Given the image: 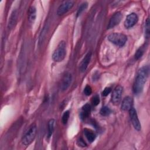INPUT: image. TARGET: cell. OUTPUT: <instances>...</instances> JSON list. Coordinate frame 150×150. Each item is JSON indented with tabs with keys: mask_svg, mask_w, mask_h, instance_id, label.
Instances as JSON below:
<instances>
[{
	"mask_svg": "<svg viewBox=\"0 0 150 150\" xmlns=\"http://www.w3.org/2000/svg\"><path fill=\"white\" fill-rule=\"evenodd\" d=\"M149 69L148 66L142 67L138 71L133 85V91L135 94H138L142 92L149 75Z\"/></svg>",
	"mask_w": 150,
	"mask_h": 150,
	"instance_id": "1",
	"label": "cell"
},
{
	"mask_svg": "<svg viewBox=\"0 0 150 150\" xmlns=\"http://www.w3.org/2000/svg\"><path fill=\"white\" fill-rule=\"evenodd\" d=\"M66 54V44L64 41H61L58 44L56 49L54 50L52 59L54 62H59L62 61Z\"/></svg>",
	"mask_w": 150,
	"mask_h": 150,
	"instance_id": "2",
	"label": "cell"
},
{
	"mask_svg": "<svg viewBox=\"0 0 150 150\" xmlns=\"http://www.w3.org/2000/svg\"><path fill=\"white\" fill-rule=\"evenodd\" d=\"M37 131L35 123L32 124L22 138V142L25 146L29 145L35 139Z\"/></svg>",
	"mask_w": 150,
	"mask_h": 150,
	"instance_id": "3",
	"label": "cell"
},
{
	"mask_svg": "<svg viewBox=\"0 0 150 150\" xmlns=\"http://www.w3.org/2000/svg\"><path fill=\"white\" fill-rule=\"evenodd\" d=\"M107 38L109 41L119 47H122L127 40V36L120 33H112Z\"/></svg>",
	"mask_w": 150,
	"mask_h": 150,
	"instance_id": "4",
	"label": "cell"
},
{
	"mask_svg": "<svg viewBox=\"0 0 150 150\" xmlns=\"http://www.w3.org/2000/svg\"><path fill=\"white\" fill-rule=\"evenodd\" d=\"M123 88L120 85L117 86L114 89L111 95V101L114 104H118L121 98Z\"/></svg>",
	"mask_w": 150,
	"mask_h": 150,
	"instance_id": "5",
	"label": "cell"
},
{
	"mask_svg": "<svg viewBox=\"0 0 150 150\" xmlns=\"http://www.w3.org/2000/svg\"><path fill=\"white\" fill-rule=\"evenodd\" d=\"M129 112L130 119H131V122L132 124L133 127L137 131H139L141 128V124L139 122V119L138 118V115H137V113L136 110H135L134 108L132 107L129 110Z\"/></svg>",
	"mask_w": 150,
	"mask_h": 150,
	"instance_id": "6",
	"label": "cell"
},
{
	"mask_svg": "<svg viewBox=\"0 0 150 150\" xmlns=\"http://www.w3.org/2000/svg\"><path fill=\"white\" fill-rule=\"evenodd\" d=\"M74 5V1H67L62 3L58 8L57 11V14L59 16L62 15L69 11Z\"/></svg>",
	"mask_w": 150,
	"mask_h": 150,
	"instance_id": "7",
	"label": "cell"
},
{
	"mask_svg": "<svg viewBox=\"0 0 150 150\" xmlns=\"http://www.w3.org/2000/svg\"><path fill=\"white\" fill-rule=\"evenodd\" d=\"M122 18V15L120 12H117L115 13H114L110 19V21L107 26V29H111L114 26H115L116 25H118Z\"/></svg>",
	"mask_w": 150,
	"mask_h": 150,
	"instance_id": "8",
	"label": "cell"
},
{
	"mask_svg": "<svg viewBox=\"0 0 150 150\" xmlns=\"http://www.w3.org/2000/svg\"><path fill=\"white\" fill-rule=\"evenodd\" d=\"M138 19V16L135 13H131L129 14L124 22V26L126 28H130L134 26L137 22Z\"/></svg>",
	"mask_w": 150,
	"mask_h": 150,
	"instance_id": "9",
	"label": "cell"
},
{
	"mask_svg": "<svg viewBox=\"0 0 150 150\" xmlns=\"http://www.w3.org/2000/svg\"><path fill=\"white\" fill-rule=\"evenodd\" d=\"M71 80L72 76L71 73H70L69 72H66L64 74L62 79V82L60 84V88L62 91H65L69 88L71 84Z\"/></svg>",
	"mask_w": 150,
	"mask_h": 150,
	"instance_id": "10",
	"label": "cell"
},
{
	"mask_svg": "<svg viewBox=\"0 0 150 150\" xmlns=\"http://www.w3.org/2000/svg\"><path fill=\"white\" fill-rule=\"evenodd\" d=\"M91 57V52H88L84 57L83 60H81L80 64V70L81 72H84L88 65V63H90V59Z\"/></svg>",
	"mask_w": 150,
	"mask_h": 150,
	"instance_id": "11",
	"label": "cell"
},
{
	"mask_svg": "<svg viewBox=\"0 0 150 150\" xmlns=\"http://www.w3.org/2000/svg\"><path fill=\"white\" fill-rule=\"evenodd\" d=\"M133 105V100L131 97L127 96L125 97L121 103V110L123 111H129Z\"/></svg>",
	"mask_w": 150,
	"mask_h": 150,
	"instance_id": "12",
	"label": "cell"
},
{
	"mask_svg": "<svg viewBox=\"0 0 150 150\" xmlns=\"http://www.w3.org/2000/svg\"><path fill=\"white\" fill-rule=\"evenodd\" d=\"M91 107L88 104H86L82 107L81 111L80 113V116L82 119H85L87 118L90 113Z\"/></svg>",
	"mask_w": 150,
	"mask_h": 150,
	"instance_id": "13",
	"label": "cell"
},
{
	"mask_svg": "<svg viewBox=\"0 0 150 150\" xmlns=\"http://www.w3.org/2000/svg\"><path fill=\"white\" fill-rule=\"evenodd\" d=\"M84 134L89 142H92L95 140L96 135L92 130L88 128H85L84 129Z\"/></svg>",
	"mask_w": 150,
	"mask_h": 150,
	"instance_id": "14",
	"label": "cell"
},
{
	"mask_svg": "<svg viewBox=\"0 0 150 150\" xmlns=\"http://www.w3.org/2000/svg\"><path fill=\"white\" fill-rule=\"evenodd\" d=\"M36 16V8L32 6L29 8L28 11V21L29 23H32L34 22Z\"/></svg>",
	"mask_w": 150,
	"mask_h": 150,
	"instance_id": "15",
	"label": "cell"
},
{
	"mask_svg": "<svg viewBox=\"0 0 150 150\" xmlns=\"http://www.w3.org/2000/svg\"><path fill=\"white\" fill-rule=\"evenodd\" d=\"M17 16H18L17 11L15 10L11 13V15L10 18H9V23H8V27L10 29H12V28H13L15 26V25L16 24V21H17Z\"/></svg>",
	"mask_w": 150,
	"mask_h": 150,
	"instance_id": "16",
	"label": "cell"
},
{
	"mask_svg": "<svg viewBox=\"0 0 150 150\" xmlns=\"http://www.w3.org/2000/svg\"><path fill=\"white\" fill-rule=\"evenodd\" d=\"M54 123L55 120L54 119H50L48 122V133H47V137L50 138L54 131Z\"/></svg>",
	"mask_w": 150,
	"mask_h": 150,
	"instance_id": "17",
	"label": "cell"
},
{
	"mask_svg": "<svg viewBox=\"0 0 150 150\" xmlns=\"http://www.w3.org/2000/svg\"><path fill=\"white\" fill-rule=\"evenodd\" d=\"M111 111L110 110V108L107 106H104L103 107L101 110H100V114L101 115L103 116H107L110 113H111Z\"/></svg>",
	"mask_w": 150,
	"mask_h": 150,
	"instance_id": "18",
	"label": "cell"
},
{
	"mask_svg": "<svg viewBox=\"0 0 150 150\" xmlns=\"http://www.w3.org/2000/svg\"><path fill=\"white\" fill-rule=\"evenodd\" d=\"M87 5H88V4L86 2H83L81 4V5L78 8V10H77V16H79V15H80L81 13L84 11H85V9L87 7Z\"/></svg>",
	"mask_w": 150,
	"mask_h": 150,
	"instance_id": "19",
	"label": "cell"
},
{
	"mask_svg": "<svg viewBox=\"0 0 150 150\" xmlns=\"http://www.w3.org/2000/svg\"><path fill=\"white\" fill-rule=\"evenodd\" d=\"M149 19L148 18L145 23V34L146 38H148L149 36Z\"/></svg>",
	"mask_w": 150,
	"mask_h": 150,
	"instance_id": "20",
	"label": "cell"
},
{
	"mask_svg": "<svg viewBox=\"0 0 150 150\" xmlns=\"http://www.w3.org/2000/svg\"><path fill=\"white\" fill-rule=\"evenodd\" d=\"M144 47H140L136 52L135 54V59L138 60L139 59H140L142 55L144 54Z\"/></svg>",
	"mask_w": 150,
	"mask_h": 150,
	"instance_id": "21",
	"label": "cell"
},
{
	"mask_svg": "<svg viewBox=\"0 0 150 150\" xmlns=\"http://www.w3.org/2000/svg\"><path fill=\"white\" fill-rule=\"evenodd\" d=\"M69 116H70V112H69V111H66L63 115H62V122L64 124H66L67 121H68V120L69 118Z\"/></svg>",
	"mask_w": 150,
	"mask_h": 150,
	"instance_id": "22",
	"label": "cell"
},
{
	"mask_svg": "<svg viewBox=\"0 0 150 150\" xmlns=\"http://www.w3.org/2000/svg\"><path fill=\"white\" fill-rule=\"evenodd\" d=\"M92 104L94 106H96L99 103H100V98L99 96L98 95H95L94 96H93V97L92 98V100H91Z\"/></svg>",
	"mask_w": 150,
	"mask_h": 150,
	"instance_id": "23",
	"label": "cell"
},
{
	"mask_svg": "<svg viewBox=\"0 0 150 150\" xmlns=\"http://www.w3.org/2000/svg\"><path fill=\"white\" fill-rule=\"evenodd\" d=\"M92 93V89H91V87L88 86V85H87L86 86V87H84V93L85 95L86 96H90Z\"/></svg>",
	"mask_w": 150,
	"mask_h": 150,
	"instance_id": "24",
	"label": "cell"
},
{
	"mask_svg": "<svg viewBox=\"0 0 150 150\" xmlns=\"http://www.w3.org/2000/svg\"><path fill=\"white\" fill-rule=\"evenodd\" d=\"M111 91V88H110V87H105L104 88V90H103V91L102 92V95L103 96H108L110 93Z\"/></svg>",
	"mask_w": 150,
	"mask_h": 150,
	"instance_id": "25",
	"label": "cell"
},
{
	"mask_svg": "<svg viewBox=\"0 0 150 150\" xmlns=\"http://www.w3.org/2000/svg\"><path fill=\"white\" fill-rule=\"evenodd\" d=\"M77 144H78L79 146H86V143L84 142V141L82 139H79L78 141H77Z\"/></svg>",
	"mask_w": 150,
	"mask_h": 150,
	"instance_id": "26",
	"label": "cell"
}]
</instances>
